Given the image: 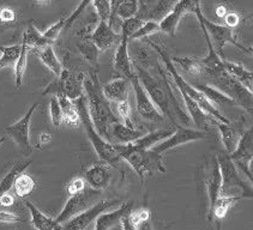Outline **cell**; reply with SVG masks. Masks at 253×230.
Segmentation results:
<instances>
[{"instance_id": "52", "label": "cell", "mask_w": 253, "mask_h": 230, "mask_svg": "<svg viewBox=\"0 0 253 230\" xmlns=\"http://www.w3.org/2000/svg\"><path fill=\"white\" fill-rule=\"evenodd\" d=\"M244 174H245L247 180L251 182V185L253 186V156L249 161V164H247V170Z\"/></svg>"}, {"instance_id": "13", "label": "cell", "mask_w": 253, "mask_h": 230, "mask_svg": "<svg viewBox=\"0 0 253 230\" xmlns=\"http://www.w3.org/2000/svg\"><path fill=\"white\" fill-rule=\"evenodd\" d=\"M117 204V200H100L98 203H95L94 205L90 206L89 209H86L85 211L81 212V214L76 215L75 217H72L71 220L67 221L66 223L63 224V229H72V230H83L86 227H89V224L94 222L95 220L100 216L102 212L107 211L108 209H111L112 206Z\"/></svg>"}, {"instance_id": "33", "label": "cell", "mask_w": 253, "mask_h": 230, "mask_svg": "<svg viewBox=\"0 0 253 230\" xmlns=\"http://www.w3.org/2000/svg\"><path fill=\"white\" fill-rule=\"evenodd\" d=\"M171 133H173V130L155 131V132H151V133L145 134V136H143L142 134L138 139H136L134 142H132V143L136 145H138V147H140V148L151 149L154 145H156L157 143L161 142V140L168 138Z\"/></svg>"}, {"instance_id": "1", "label": "cell", "mask_w": 253, "mask_h": 230, "mask_svg": "<svg viewBox=\"0 0 253 230\" xmlns=\"http://www.w3.org/2000/svg\"><path fill=\"white\" fill-rule=\"evenodd\" d=\"M156 52L138 46L132 59L136 75L145 91L159 108V111L170 120L174 126L188 125L190 115L184 111L178 99L174 95V85L168 72L159 63V58H154Z\"/></svg>"}, {"instance_id": "34", "label": "cell", "mask_w": 253, "mask_h": 230, "mask_svg": "<svg viewBox=\"0 0 253 230\" xmlns=\"http://www.w3.org/2000/svg\"><path fill=\"white\" fill-rule=\"evenodd\" d=\"M29 165L30 162H23V163H16L12 168H11L10 172H8L6 175L1 179V181H0V197H1L4 193L10 192V190L13 187V182H15L17 175L23 173Z\"/></svg>"}, {"instance_id": "35", "label": "cell", "mask_w": 253, "mask_h": 230, "mask_svg": "<svg viewBox=\"0 0 253 230\" xmlns=\"http://www.w3.org/2000/svg\"><path fill=\"white\" fill-rule=\"evenodd\" d=\"M139 1L140 0H122L120 4L118 5L117 11H115V18H120L124 21V19L131 18V17L138 15Z\"/></svg>"}, {"instance_id": "51", "label": "cell", "mask_w": 253, "mask_h": 230, "mask_svg": "<svg viewBox=\"0 0 253 230\" xmlns=\"http://www.w3.org/2000/svg\"><path fill=\"white\" fill-rule=\"evenodd\" d=\"M120 1H122V0H111V4H112V16H111V19H109V22H108V24L111 25L112 28H113V24H114V22H115V11H117V7H118V5L120 4Z\"/></svg>"}, {"instance_id": "25", "label": "cell", "mask_w": 253, "mask_h": 230, "mask_svg": "<svg viewBox=\"0 0 253 230\" xmlns=\"http://www.w3.org/2000/svg\"><path fill=\"white\" fill-rule=\"evenodd\" d=\"M195 86L203 92L204 96L207 97V99L209 100L216 108H220L222 106L237 105L232 97H229L228 95L222 92L220 89L215 88V86L207 85V84H197Z\"/></svg>"}, {"instance_id": "21", "label": "cell", "mask_w": 253, "mask_h": 230, "mask_svg": "<svg viewBox=\"0 0 253 230\" xmlns=\"http://www.w3.org/2000/svg\"><path fill=\"white\" fill-rule=\"evenodd\" d=\"M132 210V203L131 201H126L118 207L117 210L112 212H102L98 217L96 218V223H95V229L97 230H105V229H111L117 224H120V221L127 212H130Z\"/></svg>"}, {"instance_id": "53", "label": "cell", "mask_w": 253, "mask_h": 230, "mask_svg": "<svg viewBox=\"0 0 253 230\" xmlns=\"http://www.w3.org/2000/svg\"><path fill=\"white\" fill-rule=\"evenodd\" d=\"M228 12H229L228 8L224 6V5H217L215 8V13L218 18H224V16H226Z\"/></svg>"}, {"instance_id": "30", "label": "cell", "mask_w": 253, "mask_h": 230, "mask_svg": "<svg viewBox=\"0 0 253 230\" xmlns=\"http://www.w3.org/2000/svg\"><path fill=\"white\" fill-rule=\"evenodd\" d=\"M171 61L176 64L180 69L184 70L185 72L191 76L201 77L203 76V66H202L199 58H190V57H170Z\"/></svg>"}, {"instance_id": "57", "label": "cell", "mask_w": 253, "mask_h": 230, "mask_svg": "<svg viewBox=\"0 0 253 230\" xmlns=\"http://www.w3.org/2000/svg\"><path fill=\"white\" fill-rule=\"evenodd\" d=\"M250 50H251V54L253 55V46L251 47V48H250Z\"/></svg>"}, {"instance_id": "42", "label": "cell", "mask_w": 253, "mask_h": 230, "mask_svg": "<svg viewBox=\"0 0 253 230\" xmlns=\"http://www.w3.org/2000/svg\"><path fill=\"white\" fill-rule=\"evenodd\" d=\"M117 111H118V114L120 115V117H122V120L126 126H128V127L131 128H136L134 122L132 121L131 119V106H130V102H128V99H125L120 101V102H118Z\"/></svg>"}, {"instance_id": "37", "label": "cell", "mask_w": 253, "mask_h": 230, "mask_svg": "<svg viewBox=\"0 0 253 230\" xmlns=\"http://www.w3.org/2000/svg\"><path fill=\"white\" fill-rule=\"evenodd\" d=\"M159 32H161V28H160V22L154 21V19H149V21H144V23L140 25L138 29L132 34L128 40L130 41L139 40V38H148V36L154 35V34H156Z\"/></svg>"}, {"instance_id": "55", "label": "cell", "mask_w": 253, "mask_h": 230, "mask_svg": "<svg viewBox=\"0 0 253 230\" xmlns=\"http://www.w3.org/2000/svg\"><path fill=\"white\" fill-rule=\"evenodd\" d=\"M38 1H39V2H48L49 0H38Z\"/></svg>"}, {"instance_id": "54", "label": "cell", "mask_w": 253, "mask_h": 230, "mask_svg": "<svg viewBox=\"0 0 253 230\" xmlns=\"http://www.w3.org/2000/svg\"><path fill=\"white\" fill-rule=\"evenodd\" d=\"M50 140H52V137H50L49 133H46V132H43V133L40 134V143L41 144L46 145L50 143Z\"/></svg>"}, {"instance_id": "48", "label": "cell", "mask_w": 253, "mask_h": 230, "mask_svg": "<svg viewBox=\"0 0 253 230\" xmlns=\"http://www.w3.org/2000/svg\"><path fill=\"white\" fill-rule=\"evenodd\" d=\"M22 217L15 212L6 211V210H0V222L1 223H17L21 222Z\"/></svg>"}, {"instance_id": "2", "label": "cell", "mask_w": 253, "mask_h": 230, "mask_svg": "<svg viewBox=\"0 0 253 230\" xmlns=\"http://www.w3.org/2000/svg\"><path fill=\"white\" fill-rule=\"evenodd\" d=\"M83 89L86 94L89 114L94 122V126L101 136L107 138L109 126L119 121V119L115 116L111 105H109V100L103 94L102 86L98 80L96 72L90 71L88 75H84Z\"/></svg>"}, {"instance_id": "32", "label": "cell", "mask_w": 253, "mask_h": 230, "mask_svg": "<svg viewBox=\"0 0 253 230\" xmlns=\"http://www.w3.org/2000/svg\"><path fill=\"white\" fill-rule=\"evenodd\" d=\"M35 187L36 182L33 179V176H30L29 174H25L24 172L18 174L15 179V182H13V189H15L16 194L19 198H25L32 194Z\"/></svg>"}, {"instance_id": "24", "label": "cell", "mask_w": 253, "mask_h": 230, "mask_svg": "<svg viewBox=\"0 0 253 230\" xmlns=\"http://www.w3.org/2000/svg\"><path fill=\"white\" fill-rule=\"evenodd\" d=\"M224 67L238 82H240L253 95V71L247 70L243 64L233 63L224 59Z\"/></svg>"}, {"instance_id": "38", "label": "cell", "mask_w": 253, "mask_h": 230, "mask_svg": "<svg viewBox=\"0 0 253 230\" xmlns=\"http://www.w3.org/2000/svg\"><path fill=\"white\" fill-rule=\"evenodd\" d=\"M28 49L29 47L22 41V49L21 54L15 63V80L16 85L21 86L23 82V76L25 74V69H27V59H28Z\"/></svg>"}, {"instance_id": "19", "label": "cell", "mask_w": 253, "mask_h": 230, "mask_svg": "<svg viewBox=\"0 0 253 230\" xmlns=\"http://www.w3.org/2000/svg\"><path fill=\"white\" fill-rule=\"evenodd\" d=\"M131 88V80L125 77H118L102 86L103 94L109 101L118 103L128 99V91Z\"/></svg>"}, {"instance_id": "4", "label": "cell", "mask_w": 253, "mask_h": 230, "mask_svg": "<svg viewBox=\"0 0 253 230\" xmlns=\"http://www.w3.org/2000/svg\"><path fill=\"white\" fill-rule=\"evenodd\" d=\"M75 103L76 106H77L78 112H80L81 122H82V125L84 126L86 136H88L94 150L96 151L98 158L102 162H105V163L112 165V167L119 168L124 159L120 157L119 153H118V151L115 150L113 143L106 140L100 133H98L96 127L94 126L91 117H90L88 103H86L85 97L82 96L80 97V99L75 100Z\"/></svg>"}, {"instance_id": "16", "label": "cell", "mask_w": 253, "mask_h": 230, "mask_svg": "<svg viewBox=\"0 0 253 230\" xmlns=\"http://www.w3.org/2000/svg\"><path fill=\"white\" fill-rule=\"evenodd\" d=\"M89 38L94 42L100 52H105V50L112 48L115 42L120 41L122 35L115 33L113 28L108 24V22L100 21Z\"/></svg>"}, {"instance_id": "23", "label": "cell", "mask_w": 253, "mask_h": 230, "mask_svg": "<svg viewBox=\"0 0 253 230\" xmlns=\"http://www.w3.org/2000/svg\"><path fill=\"white\" fill-rule=\"evenodd\" d=\"M25 205L29 209L30 215H32V224L34 228L39 230H58L63 229V226L59 224L55 218L49 217V216L42 214L40 210L38 209L33 203L25 200Z\"/></svg>"}, {"instance_id": "11", "label": "cell", "mask_w": 253, "mask_h": 230, "mask_svg": "<svg viewBox=\"0 0 253 230\" xmlns=\"http://www.w3.org/2000/svg\"><path fill=\"white\" fill-rule=\"evenodd\" d=\"M36 108H38V103H34L22 119L6 127V133L15 140L16 144L18 145V148L25 156L30 155L33 150V145L30 143V123H32L33 114Z\"/></svg>"}, {"instance_id": "15", "label": "cell", "mask_w": 253, "mask_h": 230, "mask_svg": "<svg viewBox=\"0 0 253 230\" xmlns=\"http://www.w3.org/2000/svg\"><path fill=\"white\" fill-rule=\"evenodd\" d=\"M253 156V126L249 131L241 134L240 140L237 149L230 153V157L237 164L238 169L241 173H245L247 170V164Z\"/></svg>"}, {"instance_id": "9", "label": "cell", "mask_w": 253, "mask_h": 230, "mask_svg": "<svg viewBox=\"0 0 253 230\" xmlns=\"http://www.w3.org/2000/svg\"><path fill=\"white\" fill-rule=\"evenodd\" d=\"M207 138V133L202 130H193V128L185 127L184 125H179L175 127V131L170 134L168 138L161 140L151 148V150L156 151L159 153H165L174 148H178L180 145L188 144V143L197 142Z\"/></svg>"}, {"instance_id": "18", "label": "cell", "mask_w": 253, "mask_h": 230, "mask_svg": "<svg viewBox=\"0 0 253 230\" xmlns=\"http://www.w3.org/2000/svg\"><path fill=\"white\" fill-rule=\"evenodd\" d=\"M210 121H211V125L215 126L218 130V132H220V137L222 140V144H223L224 147V150L230 155V153L237 149L241 134L233 127L230 122L227 123L220 121V120L215 119L211 115H210Z\"/></svg>"}, {"instance_id": "31", "label": "cell", "mask_w": 253, "mask_h": 230, "mask_svg": "<svg viewBox=\"0 0 253 230\" xmlns=\"http://www.w3.org/2000/svg\"><path fill=\"white\" fill-rule=\"evenodd\" d=\"M22 41L27 44L29 48H42L44 46H48V44H53L52 42H49L42 35V33L39 32L33 24H29V27L24 30L23 33V38Z\"/></svg>"}, {"instance_id": "5", "label": "cell", "mask_w": 253, "mask_h": 230, "mask_svg": "<svg viewBox=\"0 0 253 230\" xmlns=\"http://www.w3.org/2000/svg\"><path fill=\"white\" fill-rule=\"evenodd\" d=\"M221 169V195H229L240 199H253V186L240 176L239 169L228 153H217Z\"/></svg>"}, {"instance_id": "49", "label": "cell", "mask_w": 253, "mask_h": 230, "mask_svg": "<svg viewBox=\"0 0 253 230\" xmlns=\"http://www.w3.org/2000/svg\"><path fill=\"white\" fill-rule=\"evenodd\" d=\"M16 18V13L12 8L4 7L0 10V22H4V23H7V22H13Z\"/></svg>"}, {"instance_id": "46", "label": "cell", "mask_w": 253, "mask_h": 230, "mask_svg": "<svg viewBox=\"0 0 253 230\" xmlns=\"http://www.w3.org/2000/svg\"><path fill=\"white\" fill-rule=\"evenodd\" d=\"M91 1H92V0H82V2H81V4L78 5V7L76 8L74 12L71 13V16H70L69 18H66L65 27H66V28L71 27V25L74 24L75 22H76V19H77L78 17L81 16V13H82L83 11L85 10V8L89 6V4H90V2H91Z\"/></svg>"}, {"instance_id": "28", "label": "cell", "mask_w": 253, "mask_h": 230, "mask_svg": "<svg viewBox=\"0 0 253 230\" xmlns=\"http://www.w3.org/2000/svg\"><path fill=\"white\" fill-rule=\"evenodd\" d=\"M57 97L61 112H63V121H65L67 125L77 126L81 122V116L75 101L67 99L66 96H63V95H59Z\"/></svg>"}, {"instance_id": "8", "label": "cell", "mask_w": 253, "mask_h": 230, "mask_svg": "<svg viewBox=\"0 0 253 230\" xmlns=\"http://www.w3.org/2000/svg\"><path fill=\"white\" fill-rule=\"evenodd\" d=\"M101 193H102V191H97L90 187V189L83 190L82 192L70 195L69 200L66 201L65 206L61 210L60 214L58 215V217L55 218V221L63 226L64 223L71 220L76 215L85 211L90 206L94 205L96 199L101 195Z\"/></svg>"}, {"instance_id": "45", "label": "cell", "mask_w": 253, "mask_h": 230, "mask_svg": "<svg viewBox=\"0 0 253 230\" xmlns=\"http://www.w3.org/2000/svg\"><path fill=\"white\" fill-rule=\"evenodd\" d=\"M85 189H86V181H85V179L81 178V176L72 179V180L70 181L66 186V191L70 195L76 194V193H78V192H82V191Z\"/></svg>"}, {"instance_id": "43", "label": "cell", "mask_w": 253, "mask_h": 230, "mask_svg": "<svg viewBox=\"0 0 253 230\" xmlns=\"http://www.w3.org/2000/svg\"><path fill=\"white\" fill-rule=\"evenodd\" d=\"M49 116L54 128H59L60 123L63 122V112H61L60 105L57 96H53L49 103Z\"/></svg>"}, {"instance_id": "14", "label": "cell", "mask_w": 253, "mask_h": 230, "mask_svg": "<svg viewBox=\"0 0 253 230\" xmlns=\"http://www.w3.org/2000/svg\"><path fill=\"white\" fill-rule=\"evenodd\" d=\"M128 36L122 35V38L119 41V46L114 53V70L120 75V77H125L131 79L136 71L133 67V61L128 53Z\"/></svg>"}, {"instance_id": "27", "label": "cell", "mask_w": 253, "mask_h": 230, "mask_svg": "<svg viewBox=\"0 0 253 230\" xmlns=\"http://www.w3.org/2000/svg\"><path fill=\"white\" fill-rule=\"evenodd\" d=\"M150 220V211L148 209H139L127 212L120 221L123 229H139L145 222Z\"/></svg>"}, {"instance_id": "56", "label": "cell", "mask_w": 253, "mask_h": 230, "mask_svg": "<svg viewBox=\"0 0 253 230\" xmlns=\"http://www.w3.org/2000/svg\"><path fill=\"white\" fill-rule=\"evenodd\" d=\"M4 140H5V138H0V144H1V143L4 142Z\"/></svg>"}, {"instance_id": "41", "label": "cell", "mask_w": 253, "mask_h": 230, "mask_svg": "<svg viewBox=\"0 0 253 230\" xmlns=\"http://www.w3.org/2000/svg\"><path fill=\"white\" fill-rule=\"evenodd\" d=\"M143 23H144V18L140 16H134L131 17V18L124 19L122 22V25H120V28H122V35L128 36V38H130L132 34L136 32Z\"/></svg>"}, {"instance_id": "20", "label": "cell", "mask_w": 253, "mask_h": 230, "mask_svg": "<svg viewBox=\"0 0 253 230\" xmlns=\"http://www.w3.org/2000/svg\"><path fill=\"white\" fill-rule=\"evenodd\" d=\"M221 185H222V178H221V169L220 164H218L217 157H213L211 163L209 165V170H208L207 176V189H208V195H209L210 200V207L213 205L217 198L221 195ZM209 207V209H210Z\"/></svg>"}, {"instance_id": "22", "label": "cell", "mask_w": 253, "mask_h": 230, "mask_svg": "<svg viewBox=\"0 0 253 230\" xmlns=\"http://www.w3.org/2000/svg\"><path fill=\"white\" fill-rule=\"evenodd\" d=\"M140 136H142V133L137 128H131L126 126L125 123H120L118 121L109 126L107 139H113L117 144H126V143L134 142Z\"/></svg>"}, {"instance_id": "10", "label": "cell", "mask_w": 253, "mask_h": 230, "mask_svg": "<svg viewBox=\"0 0 253 230\" xmlns=\"http://www.w3.org/2000/svg\"><path fill=\"white\" fill-rule=\"evenodd\" d=\"M131 88L133 89L134 97H136V107L137 112L143 119L149 120V121L153 122H162L165 120V115L159 111V108L156 107L155 103L153 102V100L150 99V96L148 95V92L145 91V89L143 88V85L140 84L138 76L134 75L131 78Z\"/></svg>"}, {"instance_id": "12", "label": "cell", "mask_w": 253, "mask_h": 230, "mask_svg": "<svg viewBox=\"0 0 253 230\" xmlns=\"http://www.w3.org/2000/svg\"><path fill=\"white\" fill-rule=\"evenodd\" d=\"M199 0H178L170 8L169 12L160 21L161 32L169 36H175L180 22L188 13H195L196 6Z\"/></svg>"}, {"instance_id": "29", "label": "cell", "mask_w": 253, "mask_h": 230, "mask_svg": "<svg viewBox=\"0 0 253 230\" xmlns=\"http://www.w3.org/2000/svg\"><path fill=\"white\" fill-rule=\"evenodd\" d=\"M39 58H40L42 64L48 67V70H50L57 77L60 76L61 71H63V66H61L60 60L55 54L52 44H48V46H44L39 49Z\"/></svg>"}, {"instance_id": "3", "label": "cell", "mask_w": 253, "mask_h": 230, "mask_svg": "<svg viewBox=\"0 0 253 230\" xmlns=\"http://www.w3.org/2000/svg\"><path fill=\"white\" fill-rule=\"evenodd\" d=\"M113 145L120 157L124 161L127 162L142 181H144L148 175H153L155 173H166L164 157L161 153L151 149L140 148L133 143Z\"/></svg>"}, {"instance_id": "47", "label": "cell", "mask_w": 253, "mask_h": 230, "mask_svg": "<svg viewBox=\"0 0 253 230\" xmlns=\"http://www.w3.org/2000/svg\"><path fill=\"white\" fill-rule=\"evenodd\" d=\"M223 19H224V23H226L227 27L232 28V29L238 28L239 24H240V22H241L240 15H239L238 12H235V11H230V12H228L226 16H224Z\"/></svg>"}, {"instance_id": "39", "label": "cell", "mask_w": 253, "mask_h": 230, "mask_svg": "<svg viewBox=\"0 0 253 230\" xmlns=\"http://www.w3.org/2000/svg\"><path fill=\"white\" fill-rule=\"evenodd\" d=\"M78 49H80L81 54L83 55V58L85 59L88 63L97 64V57L100 50H98L96 46H95L94 42L90 40L89 36L86 40L81 41L80 43H78Z\"/></svg>"}, {"instance_id": "7", "label": "cell", "mask_w": 253, "mask_h": 230, "mask_svg": "<svg viewBox=\"0 0 253 230\" xmlns=\"http://www.w3.org/2000/svg\"><path fill=\"white\" fill-rule=\"evenodd\" d=\"M83 75L80 77L72 74L69 70L63 69L61 74L54 82H52L46 88V90L42 92V95H54V96H59L63 95L66 96L67 99L75 101L80 97L83 96Z\"/></svg>"}, {"instance_id": "50", "label": "cell", "mask_w": 253, "mask_h": 230, "mask_svg": "<svg viewBox=\"0 0 253 230\" xmlns=\"http://www.w3.org/2000/svg\"><path fill=\"white\" fill-rule=\"evenodd\" d=\"M15 204V198L10 194V193L6 192L0 197V205L4 207H10Z\"/></svg>"}, {"instance_id": "36", "label": "cell", "mask_w": 253, "mask_h": 230, "mask_svg": "<svg viewBox=\"0 0 253 230\" xmlns=\"http://www.w3.org/2000/svg\"><path fill=\"white\" fill-rule=\"evenodd\" d=\"M22 49V43L12 44V46L7 47H0V70L4 69V67L15 65L16 60L18 59L19 54H21Z\"/></svg>"}, {"instance_id": "6", "label": "cell", "mask_w": 253, "mask_h": 230, "mask_svg": "<svg viewBox=\"0 0 253 230\" xmlns=\"http://www.w3.org/2000/svg\"><path fill=\"white\" fill-rule=\"evenodd\" d=\"M195 15L197 16V18H198V21L205 27L208 34H209L210 38L212 40L213 48L216 49V52H217L222 58L224 59L223 50H224V46H226L227 43L234 44L235 47H238V48L243 50V52L251 54V50L245 48V47H244L240 42H238L237 38H235V35H234V32H233L234 29L227 27V25H221V24L213 23V22L209 21V19H208L207 17L203 15V12H202V8H201V2H198V4H197L196 10H195Z\"/></svg>"}, {"instance_id": "26", "label": "cell", "mask_w": 253, "mask_h": 230, "mask_svg": "<svg viewBox=\"0 0 253 230\" xmlns=\"http://www.w3.org/2000/svg\"><path fill=\"white\" fill-rule=\"evenodd\" d=\"M240 198L229 197V195H220L217 200L213 203V205L209 209V220H217L222 221L226 217L230 207L234 205L235 203L240 201Z\"/></svg>"}, {"instance_id": "44", "label": "cell", "mask_w": 253, "mask_h": 230, "mask_svg": "<svg viewBox=\"0 0 253 230\" xmlns=\"http://www.w3.org/2000/svg\"><path fill=\"white\" fill-rule=\"evenodd\" d=\"M65 22H66V18L59 19L57 23L52 24L48 28V29L46 30V32L42 33V35H43L44 38H46L49 42H52V43H53V42H54L58 38L59 34H60L61 30L65 28Z\"/></svg>"}, {"instance_id": "40", "label": "cell", "mask_w": 253, "mask_h": 230, "mask_svg": "<svg viewBox=\"0 0 253 230\" xmlns=\"http://www.w3.org/2000/svg\"><path fill=\"white\" fill-rule=\"evenodd\" d=\"M95 11H96L100 21L109 22L112 16V4L111 0H92Z\"/></svg>"}, {"instance_id": "17", "label": "cell", "mask_w": 253, "mask_h": 230, "mask_svg": "<svg viewBox=\"0 0 253 230\" xmlns=\"http://www.w3.org/2000/svg\"><path fill=\"white\" fill-rule=\"evenodd\" d=\"M84 179L91 189L105 191L111 184L112 173L107 164H92L84 173Z\"/></svg>"}]
</instances>
